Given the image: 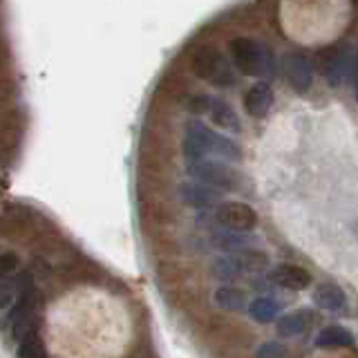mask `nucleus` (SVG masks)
<instances>
[{"instance_id": "obj_1", "label": "nucleus", "mask_w": 358, "mask_h": 358, "mask_svg": "<svg viewBox=\"0 0 358 358\" xmlns=\"http://www.w3.org/2000/svg\"><path fill=\"white\" fill-rule=\"evenodd\" d=\"M231 56L235 67L244 74V76H271L273 74V56L262 43H257L253 38L238 36L233 38L231 45Z\"/></svg>"}, {"instance_id": "obj_2", "label": "nucleus", "mask_w": 358, "mask_h": 358, "mask_svg": "<svg viewBox=\"0 0 358 358\" xmlns=\"http://www.w3.org/2000/svg\"><path fill=\"white\" fill-rule=\"evenodd\" d=\"M193 72L204 78V81L217 85V87H229L235 85L238 76H235L233 65L229 63V59L224 56L217 48L213 45H201V48L193 54Z\"/></svg>"}, {"instance_id": "obj_3", "label": "nucleus", "mask_w": 358, "mask_h": 358, "mask_svg": "<svg viewBox=\"0 0 358 358\" xmlns=\"http://www.w3.org/2000/svg\"><path fill=\"white\" fill-rule=\"evenodd\" d=\"M188 175L193 177L197 184H204L215 190H240L244 182L240 171H235L227 162H215V159L188 164Z\"/></svg>"}, {"instance_id": "obj_4", "label": "nucleus", "mask_w": 358, "mask_h": 358, "mask_svg": "<svg viewBox=\"0 0 358 358\" xmlns=\"http://www.w3.org/2000/svg\"><path fill=\"white\" fill-rule=\"evenodd\" d=\"M215 141H217V132H213L201 121H188L186 134H184V145H182L188 164L204 162L206 157L213 155V150H215Z\"/></svg>"}, {"instance_id": "obj_5", "label": "nucleus", "mask_w": 358, "mask_h": 358, "mask_svg": "<svg viewBox=\"0 0 358 358\" xmlns=\"http://www.w3.org/2000/svg\"><path fill=\"white\" fill-rule=\"evenodd\" d=\"M215 220L227 231L251 233L257 227V213L244 201H222L215 208Z\"/></svg>"}, {"instance_id": "obj_6", "label": "nucleus", "mask_w": 358, "mask_h": 358, "mask_svg": "<svg viewBox=\"0 0 358 358\" xmlns=\"http://www.w3.org/2000/svg\"><path fill=\"white\" fill-rule=\"evenodd\" d=\"M282 70L289 85L296 90V92L305 94L313 83V65L300 54H287L282 59Z\"/></svg>"}, {"instance_id": "obj_7", "label": "nucleus", "mask_w": 358, "mask_h": 358, "mask_svg": "<svg viewBox=\"0 0 358 358\" xmlns=\"http://www.w3.org/2000/svg\"><path fill=\"white\" fill-rule=\"evenodd\" d=\"M179 195L193 208H213L222 204V193L215 188H208L197 182H186L179 186Z\"/></svg>"}, {"instance_id": "obj_8", "label": "nucleus", "mask_w": 358, "mask_h": 358, "mask_svg": "<svg viewBox=\"0 0 358 358\" xmlns=\"http://www.w3.org/2000/svg\"><path fill=\"white\" fill-rule=\"evenodd\" d=\"M316 67L322 76H327L329 83H341V78L350 70V61H347V56L343 52L334 48H324L318 52Z\"/></svg>"}, {"instance_id": "obj_9", "label": "nucleus", "mask_w": 358, "mask_h": 358, "mask_svg": "<svg viewBox=\"0 0 358 358\" xmlns=\"http://www.w3.org/2000/svg\"><path fill=\"white\" fill-rule=\"evenodd\" d=\"M268 280L273 285L282 287V289H291V291H300L307 289L311 285V275L307 268L296 266V264H280L275 266L271 273H268Z\"/></svg>"}, {"instance_id": "obj_10", "label": "nucleus", "mask_w": 358, "mask_h": 358, "mask_svg": "<svg viewBox=\"0 0 358 358\" xmlns=\"http://www.w3.org/2000/svg\"><path fill=\"white\" fill-rule=\"evenodd\" d=\"M273 106V90L268 83H255L244 94V110L249 112L253 119H262L268 115Z\"/></svg>"}, {"instance_id": "obj_11", "label": "nucleus", "mask_w": 358, "mask_h": 358, "mask_svg": "<svg viewBox=\"0 0 358 358\" xmlns=\"http://www.w3.org/2000/svg\"><path fill=\"white\" fill-rule=\"evenodd\" d=\"M208 115H210V121H213V123H217V126L224 128V130H231V132H240V130H242L238 112H235L233 106H229L227 101H222V99H210V110H208Z\"/></svg>"}, {"instance_id": "obj_12", "label": "nucleus", "mask_w": 358, "mask_h": 358, "mask_svg": "<svg viewBox=\"0 0 358 358\" xmlns=\"http://www.w3.org/2000/svg\"><path fill=\"white\" fill-rule=\"evenodd\" d=\"M313 302L320 307V309H327V311H338L345 307V291L338 285H320L313 291Z\"/></svg>"}, {"instance_id": "obj_13", "label": "nucleus", "mask_w": 358, "mask_h": 358, "mask_svg": "<svg viewBox=\"0 0 358 358\" xmlns=\"http://www.w3.org/2000/svg\"><path fill=\"white\" fill-rule=\"evenodd\" d=\"M217 249L222 251H251V244H255V240L251 238L249 233H235V231H217L215 238H213Z\"/></svg>"}, {"instance_id": "obj_14", "label": "nucleus", "mask_w": 358, "mask_h": 358, "mask_svg": "<svg viewBox=\"0 0 358 358\" xmlns=\"http://www.w3.org/2000/svg\"><path fill=\"white\" fill-rule=\"evenodd\" d=\"M29 287V278L20 275V278H7L0 282V309L14 307L20 294Z\"/></svg>"}, {"instance_id": "obj_15", "label": "nucleus", "mask_w": 358, "mask_h": 358, "mask_svg": "<svg viewBox=\"0 0 358 358\" xmlns=\"http://www.w3.org/2000/svg\"><path fill=\"white\" fill-rule=\"evenodd\" d=\"M38 302H41L38 291L29 285V287L20 294V298L16 300V305L11 307V313H9L11 322H14V320H20V318H27V316H34V313H36V309H38Z\"/></svg>"}, {"instance_id": "obj_16", "label": "nucleus", "mask_w": 358, "mask_h": 358, "mask_svg": "<svg viewBox=\"0 0 358 358\" xmlns=\"http://www.w3.org/2000/svg\"><path fill=\"white\" fill-rule=\"evenodd\" d=\"M316 345L318 347H350L354 345V336L350 329L341 327V324H329V327H324L318 334Z\"/></svg>"}, {"instance_id": "obj_17", "label": "nucleus", "mask_w": 358, "mask_h": 358, "mask_svg": "<svg viewBox=\"0 0 358 358\" xmlns=\"http://www.w3.org/2000/svg\"><path fill=\"white\" fill-rule=\"evenodd\" d=\"M215 305L222 307V309H229V311H240L244 309V291L238 289V287H231V285H224L215 291Z\"/></svg>"}, {"instance_id": "obj_18", "label": "nucleus", "mask_w": 358, "mask_h": 358, "mask_svg": "<svg viewBox=\"0 0 358 358\" xmlns=\"http://www.w3.org/2000/svg\"><path fill=\"white\" fill-rule=\"evenodd\" d=\"M38 329H41V320L36 313L11 322V331H14V338L18 341V345L25 341H31V338H38Z\"/></svg>"}, {"instance_id": "obj_19", "label": "nucleus", "mask_w": 358, "mask_h": 358, "mask_svg": "<svg viewBox=\"0 0 358 358\" xmlns=\"http://www.w3.org/2000/svg\"><path fill=\"white\" fill-rule=\"evenodd\" d=\"M240 273H242V268H240L238 257L235 255H224L220 260L213 262V275L222 280V282H231V280H235Z\"/></svg>"}, {"instance_id": "obj_20", "label": "nucleus", "mask_w": 358, "mask_h": 358, "mask_svg": "<svg viewBox=\"0 0 358 358\" xmlns=\"http://www.w3.org/2000/svg\"><path fill=\"white\" fill-rule=\"evenodd\" d=\"M249 311H251V316L257 320V322H271L275 316H278V311H280V305L273 300V298H255L253 302H251V307H249Z\"/></svg>"}, {"instance_id": "obj_21", "label": "nucleus", "mask_w": 358, "mask_h": 358, "mask_svg": "<svg viewBox=\"0 0 358 358\" xmlns=\"http://www.w3.org/2000/svg\"><path fill=\"white\" fill-rule=\"evenodd\" d=\"M307 327L305 318H302V313H287L278 320L275 329H278V336H282V338H291V336H298L302 334Z\"/></svg>"}, {"instance_id": "obj_22", "label": "nucleus", "mask_w": 358, "mask_h": 358, "mask_svg": "<svg viewBox=\"0 0 358 358\" xmlns=\"http://www.w3.org/2000/svg\"><path fill=\"white\" fill-rule=\"evenodd\" d=\"M235 257H238V264H240L242 271H262V268L266 266V255L262 251H255V249L244 251Z\"/></svg>"}, {"instance_id": "obj_23", "label": "nucleus", "mask_w": 358, "mask_h": 358, "mask_svg": "<svg viewBox=\"0 0 358 358\" xmlns=\"http://www.w3.org/2000/svg\"><path fill=\"white\" fill-rule=\"evenodd\" d=\"M45 356V345L41 338H31L18 345V358H43Z\"/></svg>"}, {"instance_id": "obj_24", "label": "nucleus", "mask_w": 358, "mask_h": 358, "mask_svg": "<svg viewBox=\"0 0 358 358\" xmlns=\"http://www.w3.org/2000/svg\"><path fill=\"white\" fill-rule=\"evenodd\" d=\"M257 358H285L287 356V347L280 343H264L260 350L255 352Z\"/></svg>"}, {"instance_id": "obj_25", "label": "nucleus", "mask_w": 358, "mask_h": 358, "mask_svg": "<svg viewBox=\"0 0 358 358\" xmlns=\"http://www.w3.org/2000/svg\"><path fill=\"white\" fill-rule=\"evenodd\" d=\"M16 266H18V257L14 253L0 255V282H3V280H7L11 273H14Z\"/></svg>"}, {"instance_id": "obj_26", "label": "nucleus", "mask_w": 358, "mask_h": 358, "mask_svg": "<svg viewBox=\"0 0 358 358\" xmlns=\"http://www.w3.org/2000/svg\"><path fill=\"white\" fill-rule=\"evenodd\" d=\"M193 115H204V112H208L210 110V99L208 96H193L188 101V106H186Z\"/></svg>"}, {"instance_id": "obj_27", "label": "nucleus", "mask_w": 358, "mask_h": 358, "mask_svg": "<svg viewBox=\"0 0 358 358\" xmlns=\"http://www.w3.org/2000/svg\"><path fill=\"white\" fill-rule=\"evenodd\" d=\"M356 229H358V227H356Z\"/></svg>"}]
</instances>
